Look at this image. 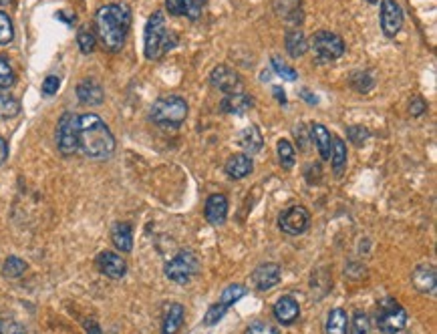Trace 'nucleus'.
<instances>
[{
  "instance_id": "24",
  "label": "nucleus",
  "mask_w": 437,
  "mask_h": 334,
  "mask_svg": "<svg viewBox=\"0 0 437 334\" xmlns=\"http://www.w3.org/2000/svg\"><path fill=\"white\" fill-rule=\"evenodd\" d=\"M326 334H347L349 333V316L343 308H335L326 316Z\"/></svg>"
},
{
  "instance_id": "31",
  "label": "nucleus",
  "mask_w": 437,
  "mask_h": 334,
  "mask_svg": "<svg viewBox=\"0 0 437 334\" xmlns=\"http://www.w3.org/2000/svg\"><path fill=\"white\" fill-rule=\"evenodd\" d=\"M26 272V262L21 260L18 256H9L4 260V266H2V274L6 278H18Z\"/></svg>"
},
{
  "instance_id": "22",
  "label": "nucleus",
  "mask_w": 437,
  "mask_h": 334,
  "mask_svg": "<svg viewBox=\"0 0 437 334\" xmlns=\"http://www.w3.org/2000/svg\"><path fill=\"white\" fill-rule=\"evenodd\" d=\"M113 246L119 247L121 252H131L133 250V230L127 222H117L111 228Z\"/></svg>"
},
{
  "instance_id": "8",
  "label": "nucleus",
  "mask_w": 437,
  "mask_h": 334,
  "mask_svg": "<svg viewBox=\"0 0 437 334\" xmlns=\"http://www.w3.org/2000/svg\"><path fill=\"white\" fill-rule=\"evenodd\" d=\"M311 47L319 61H337V59H341V57L345 55V40L338 37V35H335V33H331V30H319V33H314V35H312Z\"/></svg>"
},
{
  "instance_id": "43",
  "label": "nucleus",
  "mask_w": 437,
  "mask_h": 334,
  "mask_svg": "<svg viewBox=\"0 0 437 334\" xmlns=\"http://www.w3.org/2000/svg\"><path fill=\"white\" fill-rule=\"evenodd\" d=\"M165 11L172 16H184L186 9H184V0H165Z\"/></svg>"
},
{
  "instance_id": "36",
  "label": "nucleus",
  "mask_w": 437,
  "mask_h": 334,
  "mask_svg": "<svg viewBox=\"0 0 437 334\" xmlns=\"http://www.w3.org/2000/svg\"><path fill=\"white\" fill-rule=\"evenodd\" d=\"M206 2H208V0H184V9H186V14H184V16H187L189 21L196 23V21L201 16V13H204Z\"/></svg>"
},
{
  "instance_id": "11",
  "label": "nucleus",
  "mask_w": 437,
  "mask_h": 334,
  "mask_svg": "<svg viewBox=\"0 0 437 334\" xmlns=\"http://www.w3.org/2000/svg\"><path fill=\"white\" fill-rule=\"evenodd\" d=\"M210 83H212V87L224 91L226 95H230V93H242V91H240V89H242L240 74H238L234 69L226 67V65L214 67V71L210 73Z\"/></svg>"
},
{
  "instance_id": "47",
  "label": "nucleus",
  "mask_w": 437,
  "mask_h": 334,
  "mask_svg": "<svg viewBox=\"0 0 437 334\" xmlns=\"http://www.w3.org/2000/svg\"><path fill=\"white\" fill-rule=\"evenodd\" d=\"M272 91H275L276 99L280 101V105H287V95H284V91H282L280 87H276V85H275V89H272Z\"/></svg>"
},
{
  "instance_id": "26",
  "label": "nucleus",
  "mask_w": 437,
  "mask_h": 334,
  "mask_svg": "<svg viewBox=\"0 0 437 334\" xmlns=\"http://www.w3.org/2000/svg\"><path fill=\"white\" fill-rule=\"evenodd\" d=\"M331 163L335 175H343L347 167V145L341 137H333V151H331Z\"/></svg>"
},
{
  "instance_id": "27",
  "label": "nucleus",
  "mask_w": 437,
  "mask_h": 334,
  "mask_svg": "<svg viewBox=\"0 0 437 334\" xmlns=\"http://www.w3.org/2000/svg\"><path fill=\"white\" fill-rule=\"evenodd\" d=\"M21 113V103L14 99L11 93L0 89V117L2 119H13Z\"/></svg>"
},
{
  "instance_id": "20",
  "label": "nucleus",
  "mask_w": 437,
  "mask_h": 334,
  "mask_svg": "<svg viewBox=\"0 0 437 334\" xmlns=\"http://www.w3.org/2000/svg\"><path fill=\"white\" fill-rule=\"evenodd\" d=\"M311 139L321 153V160H331V151H333V135L328 133L325 125H312L311 127Z\"/></svg>"
},
{
  "instance_id": "3",
  "label": "nucleus",
  "mask_w": 437,
  "mask_h": 334,
  "mask_svg": "<svg viewBox=\"0 0 437 334\" xmlns=\"http://www.w3.org/2000/svg\"><path fill=\"white\" fill-rule=\"evenodd\" d=\"M145 57L150 61L162 59L167 50H172L177 45V35L165 28V16L162 11H155L151 14L148 25H145Z\"/></svg>"
},
{
  "instance_id": "23",
  "label": "nucleus",
  "mask_w": 437,
  "mask_h": 334,
  "mask_svg": "<svg viewBox=\"0 0 437 334\" xmlns=\"http://www.w3.org/2000/svg\"><path fill=\"white\" fill-rule=\"evenodd\" d=\"M284 45H287V52L292 59H299L309 50V40H306L304 33L300 28H288Z\"/></svg>"
},
{
  "instance_id": "6",
  "label": "nucleus",
  "mask_w": 437,
  "mask_h": 334,
  "mask_svg": "<svg viewBox=\"0 0 437 334\" xmlns=\"http://www.w3.org/2000/svg\"><path fill=\"white\" fill-rule=\"evenodd\" d=\"M165 276L175 284H186L200 272V260L192 250H184L165 264Z\"/></svg>"
},
{
  "instance_id": "35",
  "label": "nucleus",
  "mask_w": 437,
  "mask_h": 334,
  "mask_svg": "<svg viewBox=\"0 0 437 334\" xmlns=\"http://www.w3.org/2000/svg\"><path fill=\"white\" fill-rule=\"evenodd\" d=\"M77 43H79V49H81L83 55H91L95 50V47H97V38H95V35L91 30H81L77 35Z\"/></svg>"
},
{
  "instance_id": "37",
  "label": "nucleus",
  "mask_w": 437,
  "mask_h": 334,
  "mask_svg": "<svg viewBox=\"0 0 437 334\" xmlns=\"http://www.w3.org/2000/svg\"><path fill=\"white\" fill-rule=\"evenodd\" d=\"M226 310H228V308H226V306H222L220 302H218V304H212V306H210V310L206 312V316H204V324H206V326H214V324H218V322L224 318Z\"/></svg>"
},
{
  "instance_id": "18",
  "label": "nucleus",
  "mask_w": 437,
  "mask_h": 334,
  "mask_svg": "<svg viewBox=\"0 0 437 334\" xmlns=\"http://www.w3.org/2000/svg\"><path fill=\"white\" fill-rule=\"evenodd\" d=\"M272 312L280 324H292L300 316V306L292 296H282L280 300H276Z\"/></svg>"
},
{
  "instance_id": "41",
  "label": "nucleus",
  "mask_w": 437,
  "mask_h": 334,
  "mask_svg": "<svg viewBox=\"0 0 437 334\" xmlns=\"http://www.w3.org/2000/svg\"><path fill=\"white\" fill-rule=\"evenodd\" d=\"M59 87H61V79H59V77H55V74H50V77L45 79V83H43V95L52 97V95H57Z\"/></svg>"
},
{
  "instance_id": "30",
  "label": "nucleus",
  "mask_w": 437,
  "mask_h": 334,
  "mask_svg": "<svg viewBox=\"0 0 437 334\" xmlns=\"http://www.w3.org/2000/svg\"><path fill=\"white\" fill-rule=\"evenodd\" d=\"M246 286L242 284H230L228 288H226L224 292H222V296H220V304L222 306H226V308H230L232 304H236L238 300L242 296H246Z\"/></svg>"
},
{
  "instance_id": "2",
  "label": "nucleus",
  "mask_w": 437,
  "mask_h": 334,
  "mask_svg": "<svg viewBox=\"0 0 437 334\" xmlns=\"http://www.w3.org/2000/svg\"><path fill=\"white\" fill-rule=\"evenodd\" d=\"M79 151L89 160H109L115 151V137L99 115H79Z\"/></svg>"
},
{
  "instance_id": "4",
  "label": "nucleus",
  "mask_w": 437,
  "mask_h": 334,
  "mask_svg": "<svg viewBox=\"0 0 437 334\" xmlns=\"http://www.w3.org/2000/svg\"><path fill=\"white\" fill-rule=\"evenodd\" d=\"M187 101L179 95H167L160 97L151 105L150 119L160 127L165 129H175L187 119Z\"/></svg>"
},
{
  "instance_id": "12",
  "label": "nucleus",
  "mask_w": 437,
  "mask_h": 334,
  "mask_svg": "<svg viewBox=\"0 0 437 334\" xmlns=\"http://www.w3.org/2000/svg\"><path fill=\"white\" fill-rule=\"evenodd\" d=\"M280 276H282V270L278 264H260L254 272H252V284L256 290L260 292H266V290H272L278 282H280Z\"/></svg>"
},
{
  "instance_id": "21",
  "label": "nucleus",
  "mask_w": 437,
  "mask_h": 334,
  "mask_svg": "<svg viewBox=\"0 0 437 334\" xmlns=\"http://www.w3.org/2000/svg\"><path fill=\"white\" fill-rule=\"evenodd\" d=\"M238 143H240V147L244 149V151H248V153H258L264 145L262 133H260L258 125H248L246 129H242L240 135H238Z\"/></svg>"
},
{
  "instance_id": "1",
  "label": "nucleus",
  "mask_w": 437,
  "mask_h": 334,
  "mask_svg": "<svg viewBox=\"0 0 437 334\" xmlns=\"http://www.w3.org/2000/svg\"><path fill=\"white\" fill-rule=\"evenodd\" d=\"M131 28V11L127 4H105L95 13V30L101 45L111 52L123 49Z\"/></svg>"
},
{
  "instance_id": "42",
  "label": "nucleus",
  "mask_w": 437,
  "mask_h": 334,
  "mask_svg": "<svg viewBox=\"0 0 437 334\" xmlns=\"http://www.w3.org/2000/svg\"><path fill=\"white\" fill-rule=\"evenodd\" d=\"M246 334H280V333L276 330L275 326H270V324H266V322H254V324H250L248 326Z\"/></svg>"
},
{
  "instance_id": "9",
  "label": "nucleus",
  "mask_w": 437,
  "mask_h": 334,
  "mask_svg": "<svg viewBox=\"0 0 437 334\" xmlns=\"http://www.w3.org/2000/svg\"><path fill=\"white\" fill-rule=\"evenodd\" d=\"M278 226L288 235L304 234L309 230V226H311V213L302 206H292V208H288L287 211L280 213Z\"/></svg>"
},
{
  "instance_id": "16",
  "label": "nucleus",
  "mask_w": 437,
  "mask_h": 334,
  "mask_svg": "<svg viewBox=\"0 0 437 334\" xmlns=\"http://www.w3.org/2000/svg\"><path fill=\"white\" fill-rule=\"evenodd\" d=\"M224 169L230 179H244L246 175L252 174L254 163H252V157L246 153H236V155H232L230 160L226 161Z\"/></svg>"
},
{
  "instance_id": "46",
  "label": "nucleus",
  "mask_w": 437,
  "mask_h": 334,
  "mask_svg": "<svg viewBox=\"0 0 437 334\" xmlns=\"http://www.w3.org/2000/svg\"><path fill=\"white\" fill-rule=\"evenodd\" d=\"M9 160V143L0 137V165Z\"/></svg>"
},
{
  "instance_id": "33",
  "label": "nucleus",
  "mask_w": 437,
  "mask_h": 334,
  "mask_svg": "<svg viewBox=\"0 0 437 334\" xmlns=\"http://www.w3.org/2000/svg\"><path fill=\"white\" fill-rule=\"evenodd\" d=\"M14 83H16V74H14L11 62L4 57H0V89L13 87Z\"/></svg>"
},
{
  "instance_id": "45",
  "label": "nucleus",
  "mask_w": 437,
  "mask_h": 334,
  "mask_svg": "<svg viewBox=\"0 0 437 334\" xmlns=\"http://www.w3.org/2000/svg\"><path fill=\"white\" fill-rule=\"evenodd\" d=\"M83 326H85L87 334H103L101 326L97 324V322L93 321V318H87V321H83Z\"/></svg>"
},
{
  "instance_id": "15",
  "label": "nucleus",
  "mask_w": 437,
  "mask_h": 334,
  "mask_svg": "<svg viewBox=\"0 0 437 334\" xmlns=\"http://www.w3.org/2000/svg\"><path fill=\"white\" fill-rule=\"evenodd\" d=\"M204 216L212 226H222L226 222V216H228V199H226V196H222V194L210 196L206 201Z\"/></svg>"
},
{
  "instance_id": "32",
  "label": "nucleus",
  "mask_w": 437,
  "mask_h": 334,
  "mask_svg": "<svg viewBox=\"0 0 437 334\" xmlns=\"http://www.w3.org/2000/svg\"><path fill=\"white\" fill-rule=\"evenodd\" d=\"M270 65H272V71H275L278 77H282L284 81H297V79H299V73H297L292 67H288L287 62L282 61L280 57H276L275 55V57L270 59Z\"/></svg>"
},
{
  "instance_id": "14",
  "label": "nucleus",
  "mask_w": 437,
  "mask_h": 334,
  "mask_svg": "<svg viewBox=\"0 0 437 334\" xmlns=\"http://www.w3.org/2000/svg\"><path fill=\"white\" fill-rule=\"evenodd\" d=\"M77 97L83 105H91V107H97L105 99V93L103 87L95 79H85L77 85Z\"/></svg>"
},
{
  "instance_id": "7",
  "label": "nucleus",
  "mask_w": 437,
  "mask_h": 334,
  "mask_svg": "<svg viewBox=\"0 0 437 334\" xmlns=\"http://www.w3.org/2000/svg\"><path fill=\"white\" fill-rule=\"evenodd\" d=\"M55 141L62 155H75L79 151V115L69 111L62 113L57 123Z\"/></svg>"
},
{
  "instance_id": "10",
  "label": "nucleus",
  "mask_w": 437,
  "mask_h": 334,
  "mask_svg": "<svg viewBox=\"0 0 437 334\" xmlns=\"http://www.w3.org/2000/svg\"><path fill=\"white\" fill-rule=\"evenodd\" d=\"M403 26V11L395 0H381V28L387 38H393Z\"/></svg>"
},
{
  "instance_id": "40",
  "label": "nucleus",
  "mask_w": 437,
  "mask_h": 334,
  "mask_svg": "<svg viewBox=\"0 0 437 334\" xmlns=\"http://www.w3.org/2000/svg\"><path fill=\"white\" fill-rule=\"evenodd\" d=\"M350 334H369V318H367L365 312H357V314H355Z\"/></svg>"
},
{
  "instance_id": "19",
  "label": "nucleus",
  "mask_w": 437,
  "mask_h": 334,
  "mask_svg": "<svg viewBox=\"0 0 437 334\" xmlns=\"http://www.w3.org/2000/svg\"><path fill=\"white\" fill-rule=\"evenodd\" d=\"M413 286L424 292V294H431L436 292V268L429 266V264H421L415 268V272L411 276Z\"/></svg>"
},
{
  "instance_id": "48",
  "label": "nucleus",
  "mask_w": 437,
  "mask_h": 334,
  "mask_svg": "<svg viewBox=\"0 0 437 334\" xmlns=\"http://www.w3.org/2000/svg\"><path fill=\"white\" fill-rule=\"evenodd\" d=\"M300 97H302V99L309 101V105H316V97H312L309 91H300Z\"/></svg>"
},
{
  "instance_id": "25",
  "label": "nucleus",
  "mask_w": 437,
  "mask_h": 334,
  "mask_svg": "<svg viewBox=\"0 0 437 334\" xmlns=\"http://www.w3.org/2000/svg\"><path fill=\"white\" fill-rule=\"evenodd\" d=\"M184 314H186V310H184V306L182 304H172L170 308H167V312H165V316H163V334H175L179 328H182V324H184Z\"/></svg>"
},
{
  "instance_id": "49",
  "label": "nucleus",
  "mask_w": 437,
  "mask_h": 334,
  "mask_svg": "<svg viewBox=\"0 0 437 334\" xmlns=\"http://www.w3.org/2000/svg\"><path fill=\"white\" fill-rule=\"evenodd\" d=\"M11 2H13V0H0V4H2V6H4V4H11Z\"/></svg>"
},
{
  "instance_id": "38",
  "label": "nucleus",
  "mask_w": 437,
  "mask_h": 334,
  "mask_svg": "<svg viewBox=\"0 0 437 334\" xmlns=\"http://www.w3.org/2000/svg\"><path fill=\"white\" fill-rule=\"evenodd\" d=\"M0 334H26V328L13 318H0Z\"/></svg>"
},
{
  "instance_id": "28",
  "label": "nucleus",
  "mask_w": 437,
  "mask_h": 334,
  "mask_svg": "<svg viewBox=\"0 0 437 334\" xmlns=\"http://www.w3.org/2000/svg\"><path fill=\"white\" fill-rule=\"evenodd\" d=\"M276 151H278V160H280V165L284 169H290L294 167V161H297V151L292 147V143L288 139H280L276 143Z\"/></svg>"
},
{
  "instance_id": "17",
  "label": "nucleus",
  "mask_w": 437,
  "mask_h": 334,
  "mask_svg": "<svg viewBox=\"0 0 437 334\" xmlns=\"http://www.w3.org/2000/svg\"><path fill=\"white\" fill-rule=\"evenodd\" d=\"M252 107H254V99L248 97V95H244V93H230L220 103L222 113H228V115H244Z\"/></svg>"
},
{
  "instance_id": "39",
  "label": "nucleus",
  "mask_w": 437,
  "mask_h": 334,
  "mask_svg": "<svg viewBox=\"0 0 437 334\" xmlns=\"http://www.w3.org/2000/svg\"><path fill=\"white\" fill-rule=\"evenodd\" d=\"M347 137L355 145H363L369 139V131L365 127H361V125H350L349 129H347Z\"/></svg>"
},
{
  "instance_id": "5",
  "label": "nucleus",
  "mask_w": 437,
  "mask_h": 334,
  "mask_svg": "<svg viewBox=\"0 0 437 334\" xmlns=\"http://www.w3.org/2000/svg\"><path fill=\"white\" fill-rule=\"evenodd\" d=\"M407 324V312L395 298L385 296L377 306V326L383 334H399Z\"/></svg>"
},
{
  "instance_id": "34",
  "label": "nucleus",
  "mask_w": 437,
  "mask_h": 334,
  "mask_svg": "<svg viewBox=\"0 0 437 334\" xmlns=\"http://www.w3.org/2000/svg\"><path fill=\"white\" fill-rule=\"evenodd\" d=\"M13 23H11V18H9V14L0 11V45H9V43H13Z\"/></svg>"
},
{
  "instance_id": "44",
  "label": "nucleus",
  "mask_w": 437,
  "mask_h": 334,
  "mask_svg": "<svg viewBox=\"0 0 437 334\" xmlns=\"http://www.w3.org/2000/svg\"><path fill=\"white\" fill-rule=\"evenodd\" d=\"M425 109H427V103H425L421 97H415V99L409 101V113H411L413 117H419V115H424Z\"/></svg>"
},
{
  "instance_id": "29",
  "label": "nucleus",
  "mask_w": 437,
  "mask_h": 334,
  "mask_svg": "<svg viewBox=\"0 0 437 334\" xmlns=\"http://www.w3.org/2000/svg\"><path fill=\"white\" fill-rule=\"evenodd\" d=\"M349 83L350 87L355 89V91H359V93H369L375 87V79L371 77L369 71H355V73L350 74Z\"/></svg>"
},
{
  "instance_id": "13",
  "label": "nucleus",
  "mask_w": 437,
  "mask_h": 334,
  "mask_svg": "<svg viewBox=\"0 0 437 334\" xmlns=\"http://www.w3.org/2000/svg\"><path fill=\"white\" fill-rule=\"evenodd\" d=\"M95 262H97V268H99L101 272L105 274L107 278H111V280H119L127 272V264L115 252H101Z\"/></svg>"
}]
</instances>
